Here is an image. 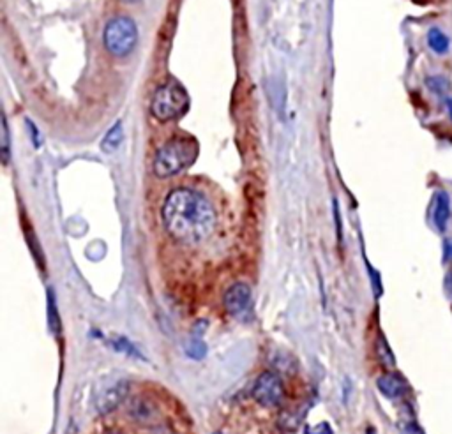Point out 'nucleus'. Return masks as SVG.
<instances>
[{
  "instance_id": "19",
  "label": "nucleus",
  "mask_w": 452,
  "mask_h": 434,
  "mask_svg": "<svg viewBox=\"0 0 452 434\" xmlns=\"http://www.w3.org/2000/svg\"><path fill=\"white\" fill-rule=\"evenodd\" d=\"M403 434H426V433H424V429L419 426V424L410 420V422H406L403 426Z\"/></svg>"
},
{
  "instance_id": "2",
  "label": "nucleus",
  "mask_w": 452,
  "mask_h": 434,
  "mask_svg": "<svg viewBox=\"0 0 452 434\" xmlns=\"http://www.w3.org/2000/svg\"><path fill=\"white\" fill-rule=\"evenodd\" d=\"M198 155V145L189 138H173L158 150L154 159V173L159 178H168L189 168Z\"/></svg>"
},
{
  "instance_id": "12",
  "label": "nucleus",
  "mask_w": 452,
  "mask_h": 434,
  "mask_svg": "<svg viewBox=\"0 0 452 434\" xmlns=\"http://www.w3.org/2000/svg\"><path fill=\"white\" fill-rule=\"evenodd\" d=\"M122 140H124V129H122L121 122L114 125L107 133V136L101 141V148H103L104 154H114L118 147H121Z\"/></svg>"
},
{
  "instance_id": "15",
  "label": "nucleus",
  "mask_w": 452,
  "mask_h": 434,
  "mask_svg": "<svg viewBox=\"0 0 452 434\" xmlns=\"http://www.w3.org/2000/svg\"><path fill=\"white\" fill-rule=\"evenodd\" d=\"M186 351H188L189 357L203 358V355H205V351H207L205 342H203L200 337H196V334H195V335H193L191 342L188 344V348H186Z\"/></svg>"
},
{
  "instance_id": "4",
  "label": "nucleus",
  "mask_w": 452,
  "mask_h": 434,
  "mask_svg": "<svg viewBox=\"0 0 452 434\" xmlns=\"http://www.w3.org/2000/svg\"><path fill=\"white\" fill-rule=\"evenodd\" d=\"M189 97L179 83H166L156 90L152 99V115L161 122H170L180 118L188 111Z\"/></svg>"
},
{
  "instance_id": "13",
  "label": "nucleus",
  "mask_w": 452,
  "mask_h": 434,
  "mask_svg": "<svg viewBox=\"0 0 452 434\" xmlns=\"http://www.w3.org/2000/svg\"><path fill=\"white\" fill-rule=\"evenodd\" d=\"M376 355H378L380 362H382L385 368H394V365H396L392 351H390L389 344H387V341L383 339V335H378V341H376Z\"/></svg>"
},
{
  "instance_id": "9",
  "label": "nucleus",
  "mask_w": 452,
  "mask_h": 434,
  "mask_svg": "<svg viewBox=\"0 0 452 434\" xmlns=\"http://www.w3.org/2000/svg\"><path fill=\"white\" fill-rule=\"evenodd\" d=\"M376 385H378L380 392L389 399L403 398L406 394V390H409V385L403 379V376H399L397 372H389V374L380 376Z\"/></svg>"
},
{
  "instance_id": "23",
  "label": "nucleus",
  "mask_w": 452,
  "mask_h": 434,
  "mask_svg": "<svg viewBox=\"0 0 452 434\" xmlns=\"http://www.w3.org/2000/svg\"><path fill=\"white\" fill-rule=\"evenodd\" d=\"M122 2H128V4H135V2H138V0H122Z\"/></svg>"
},
{
  "instance_id": "17",
  "label": "nucleus",
  "mask_w": 452,
  "mask_h": 434,
  "mask_svg": "<svg viewBox=\"0 0 452 434\" xmlns=\"http://www.w3.org/2000/svg\"><path fill=\"white\" fill-rule=\"evenodd\" d=\"M441 262L452 263V237L444 240V253H441Z\"/></svg>"
},
{
  "instance_id": "5",
  "label": "nucleus",
  "mask_w": 452,
  "mask_h": 434,
  "mask_svg": "<svg viewBox=\"0 0 452 434\" xmlns=\"http://www.w3.org/2000/svg\"><path fill=\"white\" fill-rule=\"evenodd\" d=\"M253 398L267 408L280 406L283 401V383H281L280 376L274 372H261L254 383Z\"/></svg>"
},
{
  "instance_id": "21",
  "label": "nucleus",
  "mask_w": 452,
  "mask_h": 434,
  "mask_svg": "<svg viewBox=\"0 0 452 434\" xmlns=\"http://www.w3.org/2000/svg\"><path fill=\"white\" fill-rule=\"evenodd\" d=\"M447 111H448V118H451L452 122V97L447 101Z\"/></svg>"
},
{
  "instance_id": "14",
  "label": "nucleus",
  "mask_w": 452,
  "mask_h": 434,
  "mask_svg": "<svg viewBox=\"0 0 452 434\" xmlns=\"http://www.w3.org/2000/svg\"><path fill=\"white\" fill-rule=\"evenodd\" d=\"M426 85L431 92L438 94V96H441V94H445L448 90V81L444 76H430L426 80Z\"/></svg>"
},
{
  "instance_id": "16",
  "label": "nucleus",
  "mask_w": 452,
  "mask_h": 434,
  "mask_svg": "<svg viewBox=\"0 0 452 434\" xmlns=\"http://www.w3.org/2000/svg\"><path fill=\"white\" fill-rule=\"evenodd\" d=\"M2 154H4V162H8V158H9V133H8V122H6V117H2Z\"/></svg>"
},
{
  "instance_id": "1",
  "label": "nucleus",
  "mask_w": 452,
  "mask_h": 434,
  "mask_svg": "<svg viewBox=\"0 0 452 434\" xmlns=\"http://www.w3.org/2000/svg\"><path fill=\"white\" fill-rule=\"evenodd\" d=\"M163 223L177 242L196 246L216 228V212L205 196L193 189H173L163 205Z\"/></svg>"
},
{
  "instance_id": "25",
  "label": "nucleus",
  "mask_w": 452,
  "mask_h": 434,
  "mask_svg": "<svg viewBox=\"0 0 452 434\" xmlns=\"http://www.w3.org/2000/svg\"><path fill=\"white\" fill-rule=\"evenodd\" d=\"M217 434H219V433H217Z\"/></svg>"
},
{
  "instance_id": "8",
  "label": "nucleus",
  "mask_w": 452,
  "mask_h": 434,
  "mask_svg": "<svg viewBox=\"0 0 452 434\" xmlns=\"http://www.w3.org/2000/svg\"><path fill=\"white\" fill-rule=\"evenodd\" d=\"M431 219H433L434 228L440 233H445L451 219V198L445 191L434 192L433 210H431Z\"/></svg>"
},
{
  "instance_id": "22",
  "label": "nucleus",
  "mask_w": 452,
  "mask_h": 434,
  "mask_svg": "<svg viewBox=\"0 0 452 434\" xmlns=\"http://www.w3.org/2000/svg\"><path fill=\"white\" fill-rule=\"evenodd\" d=\"M366 434H376V430H375V429H373V427H369V429H368V430H366Z\"/></svg>"
},
{
  "instance_id": "10",
  "label": "nucleus",
  "mask_w": 452,
  "mask_h": 434,
  "mask_svg": "<svg viewBox=\"0 0 452 434\" xmlns=\"http://www.w3.org/2000/svg\"><path fill=\"white\" fill-rule=\"evenodd\" d=\"M129 413H131L132 420H137L138 424H144V426H151L158 420V406L149 399H135L131 402Z\"/></svg>"
},
{
  "instance_id": "11",
  "label": "nucleus",
  "mask_w": 452,
  "mask_h": 434,
  "mask_svg": "<svg viewBox=\"0 0 452 434\" xmlns=\"http://www.w3.org/2000/svg\"><path fill=\"white\" fill-rule=\"evenodd\" d=\"M427 46H430L437 55H445V53L451 50V39H448V36L441 29L431 27V29L427 30Z\"/></svg>"
},
{
  "instance_id": "20",
  "label": "nucleus",
  "mask_w": 452,
  "mask_h": 434,
  "mask_svg": "<svg viewBox=\"0 0 452 434\" xmlns=\"http://www.w3.org/2000/svg\"><path fill=\"white\" fill-rule=\"evenodd\" d=\"M445 290H447L448 297H452V270L445 277Z\"/></svg>"
},
{
  "instance_id": "18",
  "label": "nucleus",
  "mask_w": 452,
  "mask_h": 434,
  "mask_svg": "<svg viewBox=\"0 0 452 434\" xmlns=\"http://www.w3.org/2000/svg\"><path fill=\"white\" fill-rule=\"evenodd\" d=\"M306 434H332V427L329 426V424L322 422L315 427H309V429L306 430Z\"/></svg>"
},
{
  "instance_id": "7",
  "label": "nucleus",
  "mask_w": 452,
  "mask_h": 434,
  "mask_svg": "<svg viewBox=\"0 0 452 434\" xmlns=\"http://www.w3.org/2000/svg\"><path fill=\"white\" fill-rule=\"evenodd\" d=\"M129 392V383L128 382H118L114 386L107 388L104 392H101L100 398L96 401V410L101 415L114 412L121 402H124V399L128 398Z\"/></svg>"
},
{
  "instance_id": "6",
  "label": "nucleus",
  "mask_w": 452,
  "mask_h": 434,
  "mask_svg": "<svg viewBox=\"0 0 452 434\" xmlns=\"http://www.w3.org/2000/svg\"><path fill=\"white\" fill-rule=\"evenodd\" d=\"M224 309L237 320L249 316L251 311V288L244 283H237L224 293Z\"/></svg>"
},
{
  "instance_id": "24",
  "label": "nucleus",
  "mask_w": 452,
  "mask_h": 434,
  "mask_svg": "<svg viewBox=\"0 0 452 434\" xmlns=\"http://www.w3.org/2000/svg\"><path fill=\"white\" fill-rule=\"evenodd\" d=\"M108 434H115V433H108Z\"/></svg>"
},
{
  "instance_id": "3",
  "label": "nucleus",
  "mask_w": 452,
  "mask_h": 434,
  "mask_svg": "<svg viewBox=\"0 0 452 434\" xmlns=\"http://www.w3.org/2000/svg\"><path fill=\"white\" fill-rule=\"evenodd\" d=\"M103 41L110 55L117 57V59L131 55L138 43L137 23L129 16H115L104 29Z\"/></svg>"
}]
</instances>
